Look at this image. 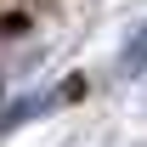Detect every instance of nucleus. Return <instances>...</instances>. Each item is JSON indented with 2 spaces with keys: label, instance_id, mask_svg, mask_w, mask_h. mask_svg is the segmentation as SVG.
Returning a JSON list of instances; mask_svg holds the SVG:
<instances>
[{
  "label": "nucleus",
  "instance_id": "obj_1",
  "mask_svg": "<svg viewBox=\"0 0 147 147\" xmlns=\"http://www.w3.org/2000/svg\"><path fill=\"white\" fill-rule=\"evenodd\" d=\"M142 68H147V28H136L125 45V74H142Z\"/></svg>",
  "mask_w": 147,
  "mask_h": 147
}]
</instances>
